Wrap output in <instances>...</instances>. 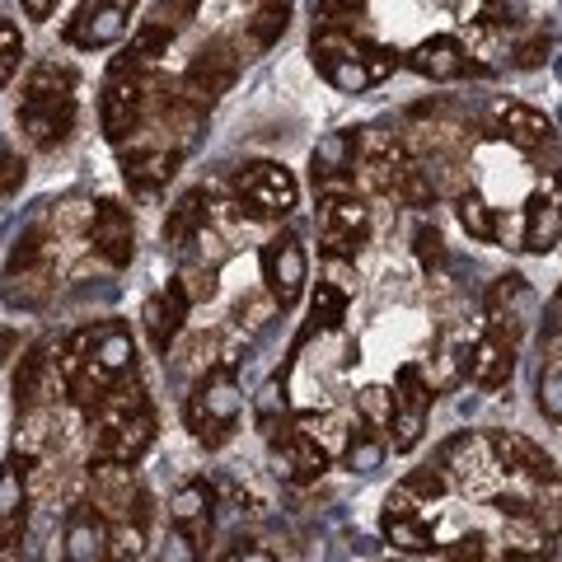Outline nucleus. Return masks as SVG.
Wrapping results in <instances>:
<instances>
[{"label": "nucleus", "instance_id": "cd10ccee", "mask_svg": "<svg viewBox=\"0 0 562 562\" xmlns=\"http://www.w3.org/2000/svg\"><path fill=\"white\" fill-rule=\"evenodd\" d=\"M52 342H33L24 357H20V371H14V403L20 413L43 408L47 394H52Z\"/></svg>", "mask_w": 562, "mask_h": 562}, {"label": "nucleus", "instance_id": "6ab92c4d", "mask_svg": "<svg viewBox=\"0 0 562 562\" xmlns=\"http://www.w3.org/2000/svg\"><path fill=\"white\" fill-rule=\"evenodd\" d=\"M516 371V338H506L497 328H483L479 342L469 347V361H464V375L479 384V390H502Z\"/></svg>", "mask_w": 562, "mask_h": 562}, {"label": "nucleus", "instance_id": "f8f14e48", "mask_svg": "<svg viewBox=\"0 0 562 562\" xmlns=\"http://www.w3.org/2000/svg\"><path fill=\"white\" fill-rule=\"evenodd\" d=\"M361 132H328L319 136V146L310 155V173H314V188L324 198H342V192H357L351 173H357V160H361Z\"/></svg>", "mask_w": 562, "mask_h": 562}, {"label": "nucleus", "instance_id": "c756f323", "mask_svg": "<svg viewBox=\"0 0 562 562\" xmlns=\"http://www.w3.org/2000/svg\"><path fill=\"white\" fill-rule=\"evenodd\" d=\"M206 221H211V198H206L202 188H192V192H183V198L169 206L165 239H169V244H179V249H188L192 239H202V235H206Z\"/></svg>", "mask_w": 562, "mask_h": 562}, {"label": "nucleus", "instance_id": "2f4dec72", "mask_svg": "<svg viewBox=\"0 0 562 562\" xmlns=\"http://www.w3.org/2000/svg\"><path fill=\"white\" fill-rule=\"evenodd\" d=\"M169 516H173L179 530H202V525L211 520V487L206 483H183L169 502Z\"/></svg>", "mask_w": 562, "mask_h": 562}, {"label": "nucleus", "instance_id": "864d4df0", "mask_svg": "<svg viewBox=\"0 0 562 562\" xmlns=\"http://www.w3.org/2000/svg\"><path fill=\"white\" fill-rule=\"evenodd\" d=\"M225 562H277L268 549H235L231 558H225Z\"/></svg>", "mask_w": 562, "mask_h": 562}, {"label": "nucleus", "instance_id": "4be33fe9", "mask_svg": "<svg viewBox=\"0 0 562 562\" xmlns=\"http://www.w3.org/2000/svg\"><path fill=\"white\" fill-rule=\"evenodd\" d=\"M530 310H535V295H530V286H525V277L506 272V277L492 281V291H487V328L506 333V338H520Z\"/></svg>", "mask_w": 562, "mask_h": 562}, {"label": "nucleus", "instance_id": "473e14b6", "mask_svg": "<svg viewBox=\"0 0 562 562\" xmlns=\"http://www.w3.org/2000/svg\"><path fill=\"white\" fill-rule=\"evenodd\" d=\"M169 43H173V20L160 10V14H150V20H140V29L132 33V57L150 66L155 57H165Z\"/></svg>", "mask_w": 562, "mask_h": 562}, {"label": "nucleus", "instance_id": "a211bd4d", "mask_svg": "<svg viewBox=\"0 0 562 562\" xmlns=\"http://www.w3.org/2000/svg\"><path fill=\"white\" fill-rule=\"evenodd\" d=\"M29 525V454L14 450L0 464V549H14Z\"/></svg>", "mask_w": 562, "mask_h": 562}, {"label": "nucleus", "instance_id": "a878e982", "mask_svg": "<svg viewBox=\"0 0 562 562\" xmlns=\"http://www.w3.org/2000/svg\"><path fill=\"white\" fill-rule=\"evenodd\" d=\"M408 61L417 76H427V80H460L464 70H469V57H464V47H460V38H450V33H436V38H422L408 57Z\"/></svg>", "mask_w": 562, "mask_h": 562}, {"label": "nucleus", "instance_id": "09e8293b", "mask_svg": "<svg viewBox=\"0 0 562 562\" xmlns=\"http://www.w3.org/2000/svg\"><path fill=\"white\" fill-rule=\"evenodd\" d=\"M361 10H366V0H319V24H338V29H347Z\"/></svg>", "mask_w": 562, "mask_h": 562}, {"label": "nucleus", "instance_id": "6e6d98bb", "mask_svg": "<svg viewBox=\"0 0 562 562\" xmlns=\"http://www.w3.org/2000/svg\"><path fill=\"white\" fill-rule=\"evenodd\" d=\"M506 562H549L543 553H506Z\"/></svg>", "mask_w": 562, "mask_h": 562}, {"label": "nucleus", "instance_id": "39448f33", "mask_svg": "<svg viewBox=\"0 0 562 562\" xmlns=\"http://www.w3.org/2000/svg\"><path fill=\"white\" fill-rule=\"evenodd\" d=\"M239 408H244V394L235 375L221 366V371H206L198 380V390L188 394V427L202 446H225L239 422Z\"/></svg>", "mask_w": 562, "mask_h": 562}, {"label": "nucleus", "instance_id": "7c9ffc66", "mask_svg": "<svg viewBox=\"0 0 562 562\" xmlns=\"http://www.w3.org/2000/svg\"><path fill=\"white\" fill-rule=\"evenodd\" d=\"M530 520H535L549 539L562 530V473H558V469L549 473V479L530 483Z\"/></svg>", "mask_w": 562, "mask_h": 562}, {"label": "nucleus", "instance_id": "4468645a", "mask_svg": "<svg viewBox=\"0 0 562 562\" xmlns=\"http://www.w3.org/2000/svg\"><path fill=\"white\" fill-rule=\"evenodd\" d=\"M268 454H272L277 479H286V483H295V487L314 483V479H319V473L328 469V450L314 441L305 427H277V431L268 436Z\"/></svg>", "mask_w": 562, "mask_h": 562}, {"label": "nucleus", "instance_id": "1a4fd4ad", "mask_svg": "<svg viewBox=\"0 0 562 562\" xmlns=\"http://www.w3.org/2000/svg\"><path fill=\"white\" fill-rule=\"evenodd\" d=\"M262 281H268V295L277 310H291L295 301L305 295V281H310V258L301 249L295 235H277L262 244Z\"/></svg>", "mask_w": 562, "mask_h": 562}, {"label": "nucleus", "instance_id": "0eeeda50", "mask_svg": "<svg viewBox=\"0 0 562 562\" xmlns=\"http://www.w3.org/2000/svg\"><path fill=\"white\" fill-rule=\"evenodd\" d=\"M235 76H239V52L225 43V38L206 43L198 57L188 61V70H183V99H188V103H198L202 113H206V109H216V103L231 94Z\"/></svg>", "mask_w": 562, "mask_h": 562}, {"label": "nucleus", "instance_id": "ddd939ff", "mask_svg": "<svg viewBox=\"0 0 562 562\" xmlns=\"http://www.w3.org/2000/svg\"><path fill=\"white\" fill-rule=\"evenodd\" d=\"M431 384L427 375L417 371V366H398L394 375V450H413L422 441V431H427V413H431Z\"/></svg>", "mask_w": 562, "mask_h": 562}, {"label": "nucleus", "instance_id": "423d86ee", "mask_svg": "<svg viewBox=\"0 0 562 562\" xmlns=\"http://www.w3.org/2000/svg\"><path fill=\"white\" fill-rule=\"evenodd\" d=\"M235 198H239V206L249 211V216L281 221V216H291V211H295V202H301V183L291 179L286 165L254 160V165H244L235 173Z\"/></svg>", "mask_w": 562, "mask_h": 562}, {"label": "nucleus", "instance_id": "5701e85b", "mask_svg": "<svg viewBox=\"0 0 562 562\" xmlns=\"http://www.w3.org/2000/svg\"><path fill=\"white\" fill-rule=\"evenodd\" d=\"M487 446H492V454H497V464H502L506 479L539 483V479H549V473L558 469L535 441H525V436H516V431H487Z\"/></svg>", "mask_w": 562, "mask_h": 562}, {"label": "nucleus", "instance_id": "72a5a7b5", "mask_svg": "<svg viewBox=\"0 0 562 562\" xmlns=\"http://www.w3.org/2000/svg\"><path fill=\"white\" fill-rule=\"evenodd\" d=\"M291 24V0H262V5L254 10V20H249V43L262 52V47H272L281 33H286Z\"/></svg>", "mask_w": 562, "mask_h": 562}, {"label": "nucleus", "instance_id": "9b49d317", "mask_svg": "<svg viewBox=\"0 0 562 562\" xmlns=\"http://www.w3.org/2000/svg\"><path fill=\"white\" fill-rule=\"evenodd\" d=\"M441 469H450L446 479L460 483L464 492H473V497H492L497 483L506 479L497 454H492V446H487V436H460V441H450L446 454H441Z\"/></svg>", "mask_w": 562, "mask_h": 562}, {"label": "nucleus", "instance_id": "5fc2aeb1", "mask_svg": "<svg viewBox=\"0 0 562 562\" xmlns=\"http://www.w3.org/2000/svg\"><path fill=\"white\" fill-rule=\"evenodd\" d=\"M14 347H20V333H14V328H0V366L14 357Z\"/></svg>", "mask_w": 562, "mask_h": 562}, {"label": "nucleus", "instance_id": "de8ad7c7", "mask_svg": "<svg viewBox=\"0 0 562 562\" xmlns=\"http://www.w3.org/2000/svg\"><path fill=\"white\" fill-rule=\"evenodd\" d=\"M179 286H183V295H188L192 305L211 301V295H216V272H211V268H188V272L179 277Z\"/></svg>", "mask_w": 562, "mask_h": 562}, {"label": "nucleus", "instance_id": "f03ea898", "mask_svg": "<svg viewBox=\"0 0 562 562\" xmlns=\"http://www.w3.org/2000/svg\"><path fill=\"white\" fill-rule=\"evenodd\" d=\"M314 66H319V76L333 85V90H342V94H361V90H371V85L380 80H390L394 70H398V52L390 47H380L371 38H357L351 29H338V24H319L314 29Z\"/></svg>", "mask_w": 562, "mask_h": 562}, {"label": "nucleus", "instance_id": "c9c22d12", "mask_svg": "<svg viewBox=\"0 0 562 562\" xmlns=\"http://www.w3.org/2000/svg\"><path fill=\"white\" fill-rule=\"evenodd\" d=\"M384 539H390L394 549H403V553H431V543H436L431 525L422 516H390L384 520Z\"/></svg>", "mask_w": 562, "mask_h": 562}, {"label": "nucleus", "instance_id": "58836bf2", "mask_svg": "<svg viewBox=\"0 0 562 562\" xmlns=\"http://www.w3.org/2000/svg\"><path fill=\"white\" fill-rule=\"evenodd\" d=\"M357 413L371 422V427H390L394 422V390H384V384H366V390L357 394Z\"/></svg>", "mask_w": 562, "mask_h": 562}, {"label": "nucleus", "instance_id": "c85d7f7f", "mask_svg": "<svg viewBox=\"0 0 562 562\" xmlns=\"http://www.w3.org/2000/svg\"><path fill=\"white\" fill-rule=\"evenodd\" d=\"M90 361L99 366L109 380H122V375H136V342L132 333L122 324H103L94 328V347H90Z\"/></svg>", "mask_w": 562, "mask_h": 562}, {"label": "nucleus", "instance_id": "e433bc0d", "mask_svg": "<svg viewBox=\"0 0 562 562\" xmlns=\"http://www.w3.org/2000/svg\"><path fill=\"white\" fill-rule=\"evenodd\" d=\"M454 211H460V225L479 239V244H492L497 239V221H492V206L483 198H473V192H460V202H454Z\"/></svg>", "mask_w": 562, "mask_h": 562}, {"label": "nucleus", "instance_id": "20e7f679", "mask_svg": "<svg viewBox=\"0 0 562 562\" xmlns=\"http://www.w3.org/2000/svg\"><path fill=\"white\" fill-rule=\"evenodd\" d=\"M0 291H5V301L14 310H43L52 301V291H57V262H52V244L43 235V225H29L20 235Z\"/></svg>", "mask_w": 562, "mask_h": 562}, {"label": "nucleus", "instance_id": "9d476101", "mask_svg": "<svg viewBox=\"0 0 562 562\" xmlns=\"http://www.w3.org/2000/svg\"><path fill=\"white\" fill-rule=\"evenodd\" d=\"M132 10H136V0H85V5L76 10V20L66 24V43L85 47V52L113 47V43L127 38Z\"/></svg>", "mask_w": 562, "mask_h": 562}, {"label": "nucleus", "instance_id": "b1692460", "mask_svg": "<svg viewBox=\"0 0 562 562\" xmlns=\"http://www.w3.org/2000/svg\"><path fill=\"white\" fill-rule=\"evenodd\" d=\"M188 305L192 301L183 295L179 281H169V291H160V295H150V301H146V310H140V324H146L155 351H169L173 342H179L183 319H188Z\"/></svg>", "mask_w": 562, "mask_h": 562}, {"label": "nucleus", "instance_id": "f257e3e1", "mask_svg": "<svg viewBox=\"0 0 562 562\" xmlns=\"http://www.w3.org/2000/svg\"><path fill=\"white\" fill-rule=\"evenodd\" d=\"M20 132L33 150H57L76 132V70L57 61L29 70L20 94Z\"/></svg>", "mask_w": 562, "mask_h": 562}, {"label": "nucleus", "instance_id": "dca6fc26", "mask_svg": "<svg viewBox=\"0 0 562 562\" xmlns=\"http://www.w3.org/2000/svg\"><path fill=\"white\" fill-rule=\"evenodd\" d=\"M90 244H94V254L109 262V268H127V262L136 258V225H132V211L113 202V198H103L94 211H90Z\"/></svg>", "mask_w": 562, "mask_h": 562}, {"label": "nucleus", "instance_id": "7ed1b4c3", "mask_svg": "<svg viewBox=\"0 0 562 562\" xmlns=\"http://www.w3.org/2000/svg\"><path fill=\"white\" fill-rule=\"evenodd\" d=\"M155 80H160V76H150L146 61H136L132 52L109 70V80H103V99H99L103 136H109V140H127V136H136L140 127H146Z\"/></svg>", "mask_w": 562, "mask_h": 562}, {"label": "nucleus", "instance_id": "79ce46f5", "mask_svg": "<svg viewBox=\"0 0 562 562\" xmlns=\"http://www.w3.org/2000/svg\"><path fill=\"white\" fill-rule=\"evenodd\" d=\"M403 487H408L422 506H431V502H441L446 492H450V479H446L441 469H431V464H427V469H413L408 479H403Z\"/></svg>", "mask_w": 562, "mask_h": 562}, {"label": "nucleus", "instance_id": "603ef678", "mask_svg": "<svg viewBox=\"0 0 562 562\" xmlns=\"http://www.w3.org/2000/svg\"><path fill=\"white\" fill-rule=\"evenodd\" d=\"M29 20H52V10H57V0H20Z\"/></svg>", "mask_w": 562, "mask_h": 562}, {"label": "nucleus", "instance_id": "aec40b11", "mask_svg": "<svg viewBox=\"0 0 562 562\" xmlns=\"http://www.w3.org/2000/svg\"><path fill=\"white\" fill-rule=\"evenodd\" d=\"M562 235V169L553 173L549 188H539L530 202H525V235H520V249L530 254H549Z\"/></svg>", "mask_w": 562, "mask_h": 562}, {"label": "nucleus", "instance_id": "3c124183", "mask_svg": "<svg viewBox=\"0 0 562 562\" xmlns=\"http://www.w3.org/2000/svg\"><path fill=\"white\" fill-rule=\"evenodd\" d=\"M417 506H422V502L413 497V492H408V487H403V483H398V487L390 492V497H384V520H390V516H422V512H417Z\"/></svg>", "mask_w": 562, "mask_h": 562}, {"label": "nucleus", "instance_id": "a19ab883", "mask_svg": "<svg viewBox=\"0 0 562 562\" xmlns=\"http://www.w3.org/2000/svg\"><path fill=\"white\" fill-rule=\"evenodd\" d=\"M539 413L549 422H562V357H553L539 375Z\"/></svg>", "mask_w": 562, "mask_h": 562}, {"label": "nucleus", "instance_id": "bb28decb", "mask_svg": "<svg viewBox=\"0 0 562 562\" xmlns=\"http://www.w3.org/2000/svg\"><path fill=\"white\" fill-rule=\"evenodd\" d=\"M66 562H109V520L94 506H76L66 520Z\"/></svg>", "mask_w": 562, "mask_h": 562}, {"label": "nucleus", "instance_id": "393cba45", "mask_svg": "<svg viewBox=\"0 0 562 562\" xmlns=\"http://www.w3.org/2000/svg\"><path fill=\"white\" fill-rule=\"evenodd\" d=\"M183 165V150L169 146H136L132 155H122V179L136 192H160Z\"/></svg>", "mask_w": 562, "mask_h": 562}, {"label": "nucleus", "instance_id": "4c0bfd02", "mask_svg": "<svg viewBox=\"0 0 562 562\" xmlns=\"http://www.w3.org/2000/svg\"><path fill=\"white\" fill-rule=\"evenodd\" d=\"M342 464L351 473H375L384 464V441H375L371 431H357V436H347V446H342Z\"/></svg>", "mask_w": 562, "mask_h": 562}, {"label": "nucleus", "instance_id": "f3484780", "mask_svg": "<svg viewBox=\"0 0 562 562\" xmlns=\"http://www.w3.org/2000/svg\"><path fill=\"white\" fill-rule=\"evenodd\" d=\"M136 497H140V487H136L132 464H113V460L90 464V506L103 520H127Z\"/></svg>", "mask_w": 562, "mask_h": 562}, {"label": "nucleus", "instance_id": "8fccbe9b", "mask_svg": "<svg viewBox=\"0 0 562 562\" xmlns=\"http://www.w3.org/2000/svg\"><path fill=\"white\" fill-rule=\"evenodd\" d=\"M549 52H553V33H535V38H525V43L516 47L512 61L530 70V66H539V61H549Z\"/></svg>", "mask_w": 562, "mask_h": 562}, {"label": "nucleus", "instance_id": "412c9836", "mask_svg": "<svg viewBox=\"0 0 562 562\" xmlns=\"http://www.w3.org/2000/svg\"><path fill=\"white\" fill-rule=\"evenodd\" d=\"M492 127H497V136H506L520 150L553 146V122L543 117L539 109H530V103H520V99H497L492 103Z\"/></svg>", "mask_w": 562, "mask_h": 562}, {"label": "nucleus", "instance_id": "c03bdc74", "mask_svg": "<svg viewBox=\"0 0 562 562\" xmlns=\"http://www.w3.org/2000/svg\"><path fill=\"white\" fill-rule=\"evenodd\" d=\"M24 57V38H20V29H14L10 20H0V85H5L14 76V66H20Z\"/></svg>", "mask_w": 562, "mask_h": 562}, {"label": "nucleus", "instance_id": "37998d69", "mask_svg": "<svg viewBox=\"0 0 562 562\" xmlns=\"http://www.w3.org/2000/svg\"><path fill=\"white\" fill-rule=\"evenodd\" d=\"M413 249H417L422 272H441L446 268V244H441V231H436V225H417Z\"/></svg>", "mask_w": 562, "mask_h": 562}, {"label": "nucleus", "instance_id": "a18cd8bd", "mask_svg": "<svg viewBox=\"0 0 562 562\" xmlns=\"http://www.w3.org/2000/svg\"><path fill=\"white\" fill-rule=\"evenodd\" d=\"M487 553H492V543L479 530H469L454 543H446V562H487Z\"/></svg>", "mask_w": 562, "mask_h": 562}, {"label": "nucleus", "instance_id": "49530a36", "mask_svg": "<svg viewBox=\"0 0 562 562\" xmlns=\"http://www.w3.org/2000/svg\"><path fill=\"white\" fill-rule=\"evenodd\" d=\"M198 539H192L188 530H169L165 543H160V562H198Z\"/></svg>", "mask_w": 562, "mask_h": 562}, {"label": "nucleus", "instance_id": "ea45409f", "mask_svg": "<svg viewBox=\"0 0 562 562\" xmlns=\"http://www.w3.org/2000/svg\"><path fill=\"white\" fill-rule=\"evenodd\" d=\"M146 530H140L136 520H113L109 525V558L113 562H136L140 558V549H146Z\"/></svg>", "mask_w": 562, "mask_h": 562}, {"label": "nucleus", "instance_id": "f704fd0d", "mask_svg": "<svg viewBox=\"0 0 562 562\" xmlns=\"http://www.w3.org/2000/svg\"><path fill=\"white\" fill-rule=\"evenodd\" d=\"M347 301L351 295H342L338 286L319 281V291H314V301H310V333H338L342 319H347Z\"/></svg>", "mask_w": 562, "mask_h": 562}, {"label": "nucleus", "instance_id": "2eb2a0df", "mask_svg": "<svg viewBox=\"0 0 562 562\" xmlns=\"http://www.w3.org/2000/svg\"><path fill=\"white\" fill-rule=\"evenodd\" d=\"M150 446H155V417H150V408L113 417V422H94V460L136 464Z\"/></svg>", "mask_w": 562, "mask_h": 562}, {"label": "nucleus", "instance_id": "6e6552de", "mask_svg": "<svg viewBox=\"0 0 562 562\" xmlns=\"http://www.w3.org/2000/svg\"><path fill=\"white\" fill-rule=\"evenodd\" d=\"M371 235V211L357 192H342V198H324V211H319V244L328 258H342L351 262L357 249Z\"/></svg>", "mask_w": 562, "mask_h": 562}]
</instances>
